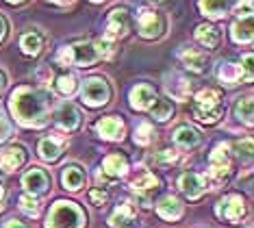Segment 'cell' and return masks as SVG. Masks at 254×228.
Instances as JSON below:
<instances>
[{"label":"cell","instance_id":"obj_20","mask_svg":"<svg viewBox=\"0 0 254 228\" xmlns=\"http://www.w3.org/2000/svg\"><path fill=\"white\" fill-rule=\"evenodd\" d=\"M178 57H181V61H183L189 70H193V72H202V70H204V61H206V57L202 55L200 50L185 48V50L178 52Z\"/></svg>","mask_w":254,"mask_h":228},{"label":"cell","instance_id":"obj_11","mask_svg":"<svg viewBox=\"0 0 254 228\" xmlns=\"http://www.w3.org/2000/svg\"><path fill=\"white\" fill-rule=\"evenodd\" d=\"M26 154L20 146H9V148L0 150V169L2 172H13L24 163Z\"/></svg>","mask_w":254,"mask_h":228},{"label":"cell","instance_id":"obj_42","mask_svg":"<svg viewBox=\"0 0 254 228\" xmlns=\"http://www.w3.org/2000/svg\"><path fill=\"white\" fill-rule=\"evenodd\" d=\"M9 2H13V4H18V2H24V0H9Z\"/></svg>","mask_w":254,"mask_h":228},{"label":"cell","instance_id":"obj_44","mask_svg":"<svg viewBox=\"0 0 254 228\" xmlns=\"http://www.w3.org/2000/svg\"><path fill=\"white\" fill-rule=\"evenodd\" d=\"M94 2H102V0H94Z\"/></svg>","mask_w":254,"mask_h":228},{"label":"cell","instance_id":"obj_14","mask_svg":"<svg viewBox=\"0 0 254 228\" xmlns=\"http://www.w3.org/2000/svg\"><path fill=\"white\" fill-rule=\"evenodd\" d=\"M128 169V161L122 154H109L105 161H102V172L107 174L109 178H120L126 174Z\"/></svg>","mask_w":254,"mask_h":228},{"label":"cell","instance_id":"obj_6","mask_svg":"<svg viewBox=\"0 0 254 228\" xmlns=\"http://www.w3.org/2000/svg\"><path fill=\"white\" fill-rule=\"evenodd\" d=\"M111 98V89L102 78H89L83 87V100L89 104V107H102V104L109 102Z\"/></svg>","mask_w":254,"mask_h":228},{"label":"cell","instance_id":"obj_25","mask_svg":"<svg viewBox=\"0 0 254 228\" xmlns=\"http://www.w3.org/2000/svg\"><path fill=\"white\" fill-rule=\"evenodd\" d=\"M61 154V144L59 139L55 137H48V139H42V144H39V156L46 161H57Z\"/></svg>","mask_w":254,"mask_h":228},{"label":"cell","instance_id":"obj_7","mask_svg":"<svg viewBox=\"0 0 254 228\" xmlns=\"http://www.w3.org/2000/svg\"><path fill=\"white\" fill-rule=\"evenodd\" d=\"M217 215L222 220L230 222V224H237V222H239L246 215V202H244V198H239V196H226L222 202L217 204Z\"/></svg>","mask_w":254,"mask_h":228},{"label":"cell","instance_id":"obj_8","mask_svg":"<svg viewBox=\"0 0 254 228\" xmlns=\"http://www.w3.org/2000/svg\"><path fill=\"white\" fill-rule=\"evenodd\" d=\"M130 26V15L126 9H113L111 15H109V24H107V42L115 37H124L126 31Z\"/></svg>","mask_w":254,"mask_h":228},{"label":"cell","instance_id":"obj_40","mask_svg":"<svg viewBox=\"0 0 254 228\" xmlns=\"http://www.w3.org/2000/svg\"><path fill=\"white\" fill-rule=\"evenodd\" d=\"M2 204H4V189H2V185H0V209H2Z\"/></svg>","mask_w":254,"mask_h":228},{"label":"cell","instance_id":"obj_15","mask_svg":"<svg viewBox=\"0 0 254 228\" xmlns=\"http://www.w3.org/2000/svg\"><path fill=\"white\" fill-rule=\"evenodd\" d=\"M157 211H159V215L163 220H178L183 215V204L174 196H165V198H161L159 200Z\"/></svg>","mask_w":254,"mask_h":228},{"label":"cell","instance_id":"obj_41","mask_svg":"<svg viewBox=\"0 0 254 228\" xmlns=\"http://www.w3.org/2000/svg\"><path fill=\"white\" fill-rule=\"evenodd\" d=\"M2 89H4V74L0 72V91H2Z\"/></svg>","mask_w":254,"mask_h":228},{"label":"cell","instance_id":"obj_5","mask_svg":"<svg viewBox=\"0 0 254 228\" xmlns=\"http://www.w3.org/2000/svg\"><path fill=\"white\" fill-rule=\"evenodd\" d=\"M230 174V156H228V146H217L211 152V178L215 185L226 183Z\"/></svg>","mask_w":254,"mask_h":228},{"label":"cell","instance_id":"obj_33","mask_svg":"<svg viewBox=\"0 0 254 228\" xmlns=\"http://www.w3.org/2000/svg\"><path fill=\"white\" fill-rule=\"evenodd\" d=\"M20 209H22V211H24L26 215H33V218H35V215H39V202H37L33 196H22V198H20Z\"/></svg>","mask_w":254,"mask_h":228},{"label":"cell","instance_id":"obj_27","mask_svg":"<svg viewBox=\"0 0 254 228\" xmlns=\"http://www.w3.org/2000/svg\"><path fill=\"white\" fill-rule=\"evenodd\" d=\"M233 39L235 42H252V20L250 17H246V20L237 22V24L233 26Z\"/></svg>","mask_w":254,"mask_h":228},{"label":"cell","instance_id":"obj_35","mask_svg":"<svg viewBox=\"0 0 254 228\" xmlns=\"http://www.w3.org/2000/svg\"><path fill=\"white\" fill-rule=\"evenodd\" d=\"M235 13L239 15V17H250L252 15V0H244V2H239L237 4V9H235Z\"/></svg>","mask_w":254,"mask_h":228},{"label":"cell","instance_id":"obj_32","mask_svg":"<svg viewBox=\"0 0 254 228\" xmlns=\"http://www.w3.org/2000/svg\"><path fill=\"white\" fill-rule=\"evenodd\" d=\"M152 126L150 124H139L137 126V131H135V144H139V146H148L150 142H152Z\"/></svg>","mask_w":254,"mask_h":228},{"label":"cell","instance_id":"obj_1","mask_svg":"<svg viewBox=\"0 0 254 228\" xmlns=\"http://www.w3.org/2000/svg\"><path fill=\"white\" fill-rule=\"evenodd\" d=\"M11 111L24 126H44L48 122V96L20 87L11 93Z\"/></svg>","mask_w":254,"mask_h":228},{"label":"cell","instance_id":"obj_19","mask_svg":"<svg viewBox=\"0 0 254 228\" xmlns=\"http://www.w3.org/2000/svg\"><path fill=\"white\" fill-rule=\"evenodd\" d=\"M57 122H59V126L65 128V131H74L80 122L76 107H72V104H61L59 113H57Z\"/></svg>","mask_w":254,"mask_h":228},{"label":"cell","instance_id":"obj_31","mask_svg":"<svg viewBox=\"0 0 254 228\" xmlns=\"http://www.w3.org/2000/svg\"><path fill=\"white\" fill-rule=\"evenodd\" d=\"M57 89H59L63 96H70L76 89V78H74L72 74H63L59 76V80H57Z\"/></svg>","mask_w":254,"mask_h":228},{"label":"cell","instance_id":"obj_12","mask_svg":"<svg viewBox=\"0 0 254 228\" xmlns=\"http://www.w3.org/2000/svg\"><path fill=\"white\" fill-rule=\"evenodd\" d=\"M161 28H163V24H161L159 15L154 13V11H150V9H141V13H139V31H141L143 37H148V39L159 37Z\"/></svg>","mask_w":254,"mask_h":228},{"label":"cell","instance_id":"obj_22","mask_svg":"<svg viewBox=\"0 0 254 228\" xmlns=\"http://www.w3.org/2000/svg\"><path fill=\"white\" fill-rule=\"evenodd\" d=\"M150 113H152L154 120L159 122H165L172 118V113H174V104H172V100H167V98H154V102L150 104Z\"/></svg>","mask_w":254,"mask_h":228},{"label":"cell","instance_id":"obj_18","mask_svg":"<svg viewBox=\"0 0 254 228\" xmlns=\"http://www.w3.org/2000/svg\"><path fill=\"white\" fill-rule=\"evenodd\" d=\"M217 76L224 85H237L244 78V68L239 63H222L217 70Z\"/></svg>","mask_w":254,"mask_h":228},{"label":"cell","instance_id":"obj_30","mask_svg":"<svg viewBox=\"0 0 254 228\" xmlns=\"http://www.w3.org/2000/svg\"><path fill=\"white\" fill-rule=\"evenodd\" d=\"M235 113H237V118L244 120L246 124H252V118H254V113H252V98H244V100L237 102Z\"/></svg>","mask_w":254,"mask_h":228},{"label":"cell","instance_id":"obj_43","mask_svg":"<svg viewBox=\"0 0 254 228\" xmlns=\"http://www.w3.org/2000/svg\"><path fill=\"white\" fill-rule=\"evenodd\" d=\"M53 2H59V4H63V2H67V0H53Z\"/></svg>","mask_w":254,"mask_h":228},{"label":"cell","instance_id":"obj_38","mask_svg":"<svg viewBox=\"0 0 254 228\" xmlns=\"http://www.w3.org/2000/svg\"><path fill=\"white\" fill-rule=\"evenodd\" d=\"M4 228H26L24 224H22L20 220H9L7 224H4Z\"/></svg>","mask_w":254,"mask_h":228},{"label":"cell","instance_id":"obj_10","mask_svg":"<svg viewBox=\"0 0 254 228\" xmlns=\"http://www.w3.org/2000/svg\"><path fill=\"white\" fill-rule=\"evenodd\" d=\"M178 187H181V191L187 198H191V200H195V198H200L202 194H204V178L200 176V174H193V172H187L183 174L181 180H178Z\"/></svg>","mask_w":254,"mask_h":228},{"label":"cell","instance_id":"obj_9","mask_svg":"<svg viewBox=\"0 0 254 228\" xmlns=\"http://www.w3.org/2000/svg\"><path fill=\"white\" fill-rule=\"evenodd\" d=\"M22 183H24V187L31 191V194H44V191L48 189V185H50V176L44 172L42 167H33V169H28V172L24 174Z\"/></svg>","mask_w":254,"mask_h":228},{"label":"cell","instance_id":"obj_24","mask_svg":"<svg viewBox=\"0 0 254 228\" xmlns=\"http://www.w3.org/2000/svg\"><path fill=\"white\" fill-rule=\"evenodd\" d=\"M195 37H198V42L202 46H206V48H215L219 44V31L215 26H206V24L198 26L195 28Z\"/></svg>","mask_w":254,"mask_h":228},{"label":"cell","instance_id":"obj_2","mask_svg":"<svg viewBox=\"0 0 254 228\" xmlns=\"http://www.w3.org/2000/svg\"><path fill=\"white\" fill-rule=\"evenodd\" d=\"M83 224H85V213L76 204L59 200L48 215L46 228H83Z\"/></svg>","mask_w":254,"mask_h":228},{"label":"cell","instance_id":"obj_26","mask_svg":"<svg viewBox=\"0 0 254 228\" xmlns=\"http://www.w3.org/2000/svg\"><path fill=\"white\" fill-rule=\"evenodd\" d=\"M159 180L154 176L152 172H148V169H143V172L137 174V178L132 180V189L135 191H150V189H157Z\"/></svg>","mask_w":254,"mask_h":228},{"label":"cell","instance_id":"obj_28","mask_svg":"<svg viewBox=\"0 0 254 228\" xmlns=\"http://www.w3.org/2000/svg\"><path fill=\"white\" fill-rule=\"evenodd\" d=\"M20 46H22V50H24L26 55H39V52H42V35H37V33L22 35Z\"/></svg>","mask_w":254,"mask_h":228},{"label":"cell","instance_id":"obj_21","mask_svg":"<svg viewBox=\"0 0 254 228\" xmlns=\"http://www.w3.org/2000/svg\"><path fill=\"white\" fill-rule=\"evenodd\" d=\"M174 142L176 146H181V148H195V146L200 144V133L195 131V128H189V126H183L176 131L174 135Z\"/></svg>","mask_w":254,"mask_h":228},{"label":"cell","instance_id":"obj_29","mask_svg":"<svg viewBox=\"0 0 254 228\" xmlns=\"http://www.w3.org/2000/svg\"><path fill=\"white\" fill-rule=\"evenodd\" d=\"M228 0H200V9L204 11V15L209 17H219L226 11Z\"/></svg>","mask_w":254,"mask_h":228},{"label":"cell","instance_id":"obj_36","mask_svg":"<svg viewBox=\"0 0 254 228\" xmlns=\"http://www.w3.org/2000/svg\"><path fill=\"white\" fill-rule=\"evenodd\" d=\"M89 200H91V204H96V207H102V204L107 202V194L102 189H91L89 191Z\"/></svg>","mask_w":254,"mask_h":228},{"label":"cell","instance_id":"obj_34","mask_svg":"<svg viewBox=\"0 0 254 228\" xmlns=\"http://www.w3.org/2000/svg\"><path fill=\"white\" fill-rule=\"evenodd\" d=\"M167 89L172 91V96H176V98H185L189 93V83L185 78H178L176 76V83L174 85H170L167 83Z\"/></svg>","mask_w":254,"mask_h":228},{"label":"cell","instance_id":"obj_3","mask_svg":"<svg viewBox=\"0 0 254 228\" xmlns=\"http://www.w3.org/2000/svg\"><path fill=\"white\" fill-rule=\"evenodd\" d=\"M224 107L219 102V91L217 89H202L193 100V115L195 120L204 122V124H213L222 118Z\"/></svg>","mask_w":254,"mask_h":228},{"label":"cell","instance_id":"obj_4","mask_svg":"<svg viewBox=\"0 0 254 228\" xmlns=\"http://www.w3.org/2000/svg\"><path fill=\"white\" fill-rule=\"evenodd\" d=\"M57 59H59V63H63V66H85L87 68L100 59V55H98L94 44H76V46H70V48H61Z\"/></svg>","mask_w":254,"mask_h":228},{"label":"cell","instance_id":"obj_39","mask_svg":"<svg viewBox=\"0 0 254 228\" xmlns=\"http://www.w3.org/2000/svg\"><path fill=\"white\" fill-rule=\"evenodd\" d=\"M4 33H7V22H4V17L0 15V39L4 37Z\"/></svg>","mask_w":254,"mask_h":228},{"label":"cell","instance_id":"obj_13","mask_svg":"<svg viewBox=\"0 0 254 228\" xmlns=\"http://www.w3.org/2000/svg\"><path fill=\"white\" fill-rule=\"evenodd\" d=\"M157 93L150 85H137L135 89L130 91V107L132 109H148L150 104L154 102Z\"/></svg>","mask_w":254,"mask_h":228},{"label":"cell","instance_id":"obj_23","mask_svg":"<svg viewBox=\"0 0 254 228\" xmlns=\"http://www.w3.org/2000/svg\"><path fill=\"white\" fill-rule=\"evenodd\" d=\"M63 185L70 191H78L85 185V172L80 167H65L63 169Z\"/></svg>","mask_w":254,"mask_h":228},{"label":"cell","instance_id":"obj_16","mask_svg":"<svg viewBox=\"0 0 254 228\" xmlns=\"http://www.w3.org/2000/svg\"><path fill=\"white\" fill-rule=\"evenodd\" d=\"M96 128L100 133V137H105V139H120L124 133V124L118 118H102Z\"/></svg>","mask_w":254,"mask_h":228},{"label":"cell","instance_id":"obj_17","mask_svg":"<svg viewBox=\"0 0 254 228\" xmlns=\"http://www.w3.org/2000/svg\"><path fill=\"white\" fill-rule=\"evenodd\" d=\"M109 222H111L113 228H128V226H132V222H135V209H132L130 204H120L113 211Z\"/></svg>","mask_w":254,"mask_h":228},{"label":"cell","instance_id":"obj_37","mask_svg":"<svg viewBox=\"0 0 254 228\" xmlns=\"http://www.w3.org/2000/svg\"><path fill=\"white\" fill-rule=\"evenodd\" d=\"M11 135V124L4 118H0V142H2V139H7Z\"/></svg>","mask_w":254,"mask_h":228}]
</instances>
